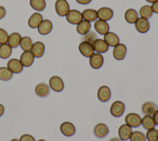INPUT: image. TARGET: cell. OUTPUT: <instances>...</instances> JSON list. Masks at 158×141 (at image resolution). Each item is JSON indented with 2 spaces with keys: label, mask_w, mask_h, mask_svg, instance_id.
Segmentation results:
<instances>
[{
  "label": "cell",
  "mask_w": 158,
  "mask_h": 141,
  "mask_svg": "<svg viewBox=\"0 0 158 141\" xmlns=\"http://www.w3.org/2000/svg\"><path fill=\"white\" fill-rule=\"evenodd\" d=\"M45 46L44 45L41 41H36L33 44L31 52L35 58H40L42 57L44 53Z\"/></svg>",
  "instance_id": "cell-22"
},
{
  "label": "cell",
  "mask_w": 158,
  "mask_h": 141,
  "mask_svg": "<svg viewBox=\"0 0 158 141\" xmlns=\"http://www.w3.org/2000/svg\"><path fill=\"white\" fill-rule=\"evenodd\" d=\"M10 141H19V140L18 139H13L10 140Z\"/></svg>",
  "instance_id": "cell-47"
},
{
  "label": "cell",
  "mask_w": 158,
  "mask_h": 141,
  "mask_svg": "<svg viewBox=\"0 0 158 141\" xmlns=\"http://www.w3.org/2000/svg\"><path fill=\"white\" fill-rule=\"evenodd\" d=\"M7 68L14 74H19L23 70V66L20 60L15 58L10 59L7 64Z\"/></svg>",
  "instance_id": "cell-13"
},
{
  "label": "cell",
  "mask_w": 158,
  "mask_h": 141,
  "mask_svg": "<svg viewBox=\"0 0 158 141\" xmlns=\"http://www.w3.org/2000/svg\"><path fill=\"white\" fill-rule=\"evenodd\" d=\"M43 21V16L38 12L33 13L28 19V25L31 28H38L40 23Z\"/></svg>",
  "instance_id": "cell-24"
},
{
  "label": "cell",
  "mask_w": 158,
  "mask_h": 141,
  "mask_svg": "<svg viewBox=\"0 0 158 141\" xmlns=\"http://www.w3.org/2000/svg\"><path fill=\"white\" fill-rule=\"evenodd\" d=\"M34 59L35 57L30 51L23 52L20 58V61L22 64L26 67L31 66L34 62Z\"/></svg>",
  "instance_id": "cell-17"
},
{
  "label": "cell",
  "mask_w": 158,
  "mask_h": 141,
  "mask_svg": "<svg viewBox=\"0 0 158 141\" xmlns=\"http://www.w3.org/2000/svg\"><path fill=\"white\" fill-rule=\"evenodd\" d=\"M135 27L136 30L141 33H146L150 28V24L148 19L143 17L138 18L135 22Z\"/></svg>",
  "instance_id": "cell-7"
},
{
  "label": "cell",
  "mask_w": 158,
  "mask_h": 141,
  "mask_svg": "<svg viewBox=\"0 0 158 141\" xmlns=\"http://www.w3.org/2000/svg\"><path fill=\"white\" fill-rule=\"evenodd\" d=\"M94 51H96L98 53H104L109 49V46L106 41L101 38L95 40L92 43Z\"/></svg>",
  "instance_id": "cell-16"
},
{
  "label": "cell",
  "mask_w": 158,
  "mask_h": 141,
  "mask_svg": "<svg viewBox=\"0 0 158 141\" xmlns=\"http://www.w3.org/2000/svg\"><path fill=\"white\" fill-rule=\"evenodd\" d=\"M109 130L107 126L104 123L97 124L93 129V134L98 139L104 138L109 134Z\"/></svg>",
  "instance_id": "cell-6"
},
{
  "label": "cell",
  "mask_w": 158,
  "mask_h": 141,
  "mask_svg": "<svg viewBox=\"0 0 158 141\" xmlns=\"http://www.w3.org/2000/svg\"><path fill=\"white\" fill-rule=\"evenodd\" d=\"M50 88L56 92H62L64 88V83L62 79L58 76L54 75L50 78L49 80Z\"/></svg>",
  "instance_id": "cell-5"
},
{
  "label": "cell",
  "mask_w": 158,
  "mask_h": 141,
  "mask_svg": "<svg viewBox=\"0 0 158 141\" xmlns=\"http://www.w3.org/2000/svg\"><path fill=\"white\" fill-rule=\"evenodd\" d=\"M9 35L6 31L0 28V44L6 43L8 41Z\"/></svg>",
  "instance_id": "cell-38"
},
{
  "label": "cell",
  "mask_w": 158,
  "mask_h": 141,
  "mask_svg": "<svg viewBox=\"0 0 158 141\" xmlns=\"http://www.w3.org/2000/svg\"><path fill=\"white\" fill-rule=\"evenodd\" d=\"M104 63V58L101 54L96 53H93L89 57V64L94 69H98L102 67Z\"/></svg>",
  "instance_id": "cell-9"
},
{
  "label": "cell",
  "mask_w": 158,
  "mask_h": 141,
  "mask_svg": "<svg viewBox=\"0 0 158 141\" xmlns=\"http://www.w3.org/2000/svg\"><path fill=\"white\" fill-rule=\"evenodd\" d=\"M152 119L156 125L158 126V109L155 111V113L152 115Z\"/></svg>",
  "instance_id": "cell-41"
},
{
  "label": "cell",
  "mask_w": 158,
  "mask_h": 141,
  "mask_svg": "<svg viewBox=\"0 0 158 141\" xmlns=\"http://www.w3.org/2000/svg\"><path fill=\"white\" fill-rule=\"evenodd\" d=\"M84 41H87L91 44L93 43V41L97 39L96 33L93 31H89L83 38Z\"/></svg>",
  "instance_id": "cell-37"
},
{
  "label": "cell",
  "mask_w": 158,
  "mask_h": 141,
  "mask_svg": "<svg viewBox=\"0 0 158 141\" xmlns=\"http://www.w3.org/2000/svg\"><path fill=\"white\" fill-rule=\"evenodd\" d=\"M76 29L79 34L85 35L91 29V24L88 21L82 20L77 25Z\"/></svg>",
  "instance_id": "cell-27"
},
{
  "label": "cell",
  "mask_w": 158,
  "mask_h": 141,
  "mask_svg": "<svg viewBox=\"0 0 158 141\" xmlns=\"http://www.w3.org/2000/svg\"><path fill=\"white\" fill-rule=\"evenodd\" d=\"M55 9L59 16L64 17L70 11V7L66 0H57L55 3Z\"/></svg>",
  "instance_id": "cell-4"
},
{
  "label": "cell",
  "mask_w": 158,
  "mask_h": 141,
  "mask_svg": "<svg viewBox=\"0 0 158 141\" xmlns=\"http://www.w3.org/2000/svg\"><path fill=\"white\" fill-rule=\"evenodd\" d=\"M4 113V107L2 104H0V117H1Z\"/></svg>",
  "instance_id": "cell-44"
},
{
  "label": "cell",
  "mask_w": 158,
  "mask_h": 141,
  "mask_svg": "<svg viewBox=\"0 0 158 141\" xmlns=\"http://www.w3.org/2000/svg\"><path fill=\"white\" fill-rule=\"evenodd\" d=\"M157 109V105L152 101H146L141 106V111L144 115L152 116Z\"/></svg>",
  "instance_id": "cell-15"
},
{
  "label": "cell",
  "mask_w": 158,
  "mask_h": 141,
  "mask_svg": "<svg viewBox=\"0 0 158 141\" xmlns=\"http://www.w3.org/2000/svg\"><path fill=\"white\" fill-rule=\"evenodd\" d=\"M31 7L38 11H42L46 7V2L44 0H30Z\"/></svg>",
  "instance_id": "cell-34"
},
{
  "label": "cell",
  "mask_w": 158,
  "mask_h": 141,
  "mask_svg": "<svg viewBox=\"0 0 158 141\" xmlns=\"http://www.w3.org/2000/svg\"><path fill=\"white\" fill-rule=\"evenodd\" d=\"M38 141H46V140L44 139H40V140H38Z\"/></svg>",
  "instance_id": "cell-48"
},
{
  "label": "cell",
  "mask_w": 158,
  "mask_h": 141,
  "mask_svg": "<svg viewBox=\"0 0 158 141\" xmlns=\"http://www.w3.org/2000/svg\"><path fill=\"white\" fill-rule=\"evenodd\" d=\"M146 137L148 141H158V130L154 128L148 130Z\"/></svg>",
  "instance_id": "cell-36"
},
{
  "label": "cell",
  "mask_w": 158,
  "mask_h": 141,
  "mask_svg": "<svg viewBox=\"0 0 158 141\" xmlns=\"http://www.w3.org/2000/svg\"><path fill=\"white\" fill-rule=\"evenodd\" d=\"M12 53V48L7 43L1 44L0 45V58L5 59L10 57Z\"/></svg>",
  "instance_id": "cell-30"
},
{
  "label": "cell",
  "mask_w": 158,
  "mask_h": 141,
  "mask_svg": "<svg viewBox=\"0 0 158 141\" xmlns=\"http://www.w3.org/2000/svg\"><path fill=\"white\" fill-rule=\"evenodd\" d=\"M81 14L83 19L88 22H94L98 18L97 11L93 9H85Z\"/></svg>",
  "instance_id": "cell-25"
},
{
  "label": "cell",
  "mask_w": 158,
  "mask_h": 141,
  "mask_svg": "<svg viewBox=\"0 0 158 141\" xmlns=\"http://www.w3.org/2000/svg\"><path fill=\"white\" fill-rule=\"evenodd\" d=\"M60 130L64 135L66 137H71L75 134L76 129L72 122L65 121L60 124Z\"/></svg>",
  "instance_id": "cell-8"
},
{
  "label": "cell",
  "mask_w": 158,
  "mask_h": 141,
  "mask_svg": "<svg viewBox=\"0 0 158 141\" xmlns=\"http://www.w3.org/2000/svg\"><path fill=\"white\" fill-rule=\"evenodd\" d=\"M78 49L80 53L86 58H89L94 53V49L92 44L85 41L80 43Z\"/></svg>",
  "instance_id": "cell-14"
},
{
  "label": "cell",
  "mask_w": 158,
  "mask_h": 141,
  "mask_svg": "<svg viewBox=\"0 0 158 141\" xmlns=\"http://www.w3.org/2000/svg\"><path fill=\"white\" fill-rule=\"evenodd\" d=\"M125 109V104L121 101H115L110 106V113L115 118H119L123 114Z\"/></svg>",
  "instance_id": "cell-1"
},
{
  "label": "cell",
  "mask_w": 158,
  "mask_h": 141,
  "mask_svg": "<svg viewBox=\"0 0 158 141\" xmlns=\"http://www.w3.org/2000/svg\"><path fill=\"white\" fill-rule=\"evenodd\" d=\"M94 27L96 32L101 35H104L105 34L108 33L109 30V26L106 21L101 20L99 19L96 20L94 24Z\"/></svg>",
  "instance_id": "cell-20"
},
{
  "label": "cell",
  "mask_w": 158,
  "mask_h": 141,
  "mask_svg": "<svg viewBox=\"0 0 158 141\" xmlns=\"http://www.w3.org/2000/svg\"><path fill=\"white\" fill-rule=\"evenodd\" d=\"M65 17L67 22L72 25H78L83 19L81 13L76 9L70 10Z\"/></svg>",
  "instance_id": "cell-2"
},
{
  "label": "cell",
  "mask_w": 158,
  "mask_h": 141,
  "mask_svg": "<svg viewBox=\"0 0 158 141\" xmlns=\"http://www.w3.org/2000/svg\"><path fill=\"white\" fill-rule=\"evenodd\" d=\"M52 29V22L48 19L43 20L38 27V31L40 34L42 35H46L49 34Z\"/></svg>",
  "instance_id": "cell-21"
},
{
  "label": "cell",
  "mask_w": 158,
  "mask_h": 141,
  "mask_svg": "<svg viewBox=\"0 0 158 141\" xmlns=\"http://www.w3.org/2000/svg\"><path fill=\"white\" fill-rule=\"evenodd\" d=\"M114 15V12L112 9L109 7H103L98 9L97 11V16L99 20L107 21L112 18Z\"/></svg>",
  "instance_id": "cell-12"
},
{
  "label": "cell",
  "mask_w": 158,
  "mask_h": 141,
  "mask_svg": "<svg viewBox=\"0 0 158 141\" xmlns=\"http://www.w3.org/2000/svg\"><path fill=\"white\" fill-rule=\"evenodd\" d=\"M19 141H35V139L30 134H23L20 137Z\"/></svg>",
  "instance_id": "cell-39"
},
{
  "label": "cell",
  "mask_w": 158,
  "mask_h": 141,
  "mask_svg": "<svg viewBox=\"0 0 158 141\" xmlns=\"http://www.w3.org/2000/svg\"><path fill=\"white\" fill-rule=\"evenodd\" d=\"M97 96L101 102H107L111 97V91L107 86L102 85L99 88Z\"/></svg>",
  "instance_id": "cell-11"
},
{
  "label": "cell",
  "mask_w": 158,
  "mask_h": 141,
  "mask_svg": "<svg viewBox=\"0 0 158 141\" xmlns=\"http://www.w3.org/2000/svg\"><path fill=\"white\" fill-rule=\"evenodd\" d=\"M139 14L141 17L149 19L152 16L153 12L151 9V7L149 5H145L142 6L139 11Z\"/></svg>",
  "instance_id": "cell-32"
},
{
  "label": "cell",
  "mask_w": 158,
  "mask_h": 141,
  "mask_svg": "<svg viewBox=\"0 0 158 141\" xmlns=\"http://www.w3.org/2000/svg\"><path fill=\"white\" fill-rule=\"evenodd\" d=\"M13 73L6 67H0V80L3 81H7L12 79Z\"/></svg>",
  "instance_id": "cell-33"
},
{
  "label": "cell",
  "mask_w": 158,
  "mask_h": 141,
  "mask_svg": "<svg viewBox=\"0 0 158 141\" xmlns=\"http://www.w3.org/2000/svg\"><path fill=\"white\" fill-rule=\"evenodd\" d=\"M114 58L118 61L123 60L127 54V47L123 43H118L113 49Z\"/></svg>",
  "instance_id": "cell-10"
},
{
  "label": "cell",
  "mask_w": 158,
  "mask_h": 141,
  "mask_svg": "<svg viewBox=\"0 0 158 141\" xmlns=\"http://www.w3.org/2000/svg\"><path fill=\"white\" fill-rule=\"evenodd\" d=\"M35 93L37 96L44 98L48 96L50 93V88L46 83H40L36 85L35 88Z\"/></svg>",
  "instance_id": "cell-18"
},
{
  "label": "cell",
  "mask_w": 158,
  "mask_h": 141,
  "mask_svg": "<svg viewBox=\"0 0 158 141\" xmlns=\"http://www.w3.org/2000/svg\"><path fill=\"white\" fill-rule=\"evenodd\" d=\"M147 2H150V3H153V2H154L155 1H157V0H146Z\"/></svg>",
  "instance_id": "cell-46"
},
{
  "label": "cell",
  "mask_w": 158,
  "mask_h": 141,
  "mask_svg": "<svg viewBox=\"0 0 158 141\" xmlns=\"http://www.w3.org/2000/svg\"><path fill=\"white\" fill-rule=\"evenodd\" d=\"M124 17L125 20L128 23L133 24H135V22L138 19V14L136 10H135L134 9H128L125 11Z\"/></svg>",
  "instance_id": "cell-26"
},
{
  "label": "cell",
  "mask_w": 158,
  "mask_h": 141,
  "mask_svg": "<svg viewBox=\"0 0 158 141\" xmlns=\"http://www.w3.org/2000/svg\"><path fill=\"white\" fill-rule=\"evenodd\" d=\"M131 133H132L131 127H130L127 124L121 125L118 131L119 138L123 141L130 139Z\"/></svg>",
  "instance_id": "cell-19"
},
{
  "label": "cell",
  "mask_w": 158,
  "mask_h": 141,
  "mask_svg": "<svg viewBox=\"0 0 158 141\" xmlns=\"http://www.w3.org/2000/svg\"><path fill=\"white\" fill-rule=\"evenodd\" d=\"M20 46L22 50L24 51H28L31 49L33 42L29 36H23L21 38Z\"/></svg>",
  "instance_id": "cell-31"
},
{
  "label": "cell",
  "mask_w": 158,
  "mask_h": 141,
  "mask_svg": "<svg viewBox=\"0 0 158 141\" xmlns=\"http://www.w3.org/2000/svg\"><path fill=\"white\" fill-rule=\"evenodd\" d=\"M151 9L153 12L156 14H158V0L153 2L151 6Z\"/></svg>",
  "instance_id": "cell-40"
},
{
  "label": "cell",
  "mask_w": 158,
  "mask_h": 141,
  "mask_svg": "<svg viewBox=\"0 0 158 141\" xmlns=\"http://www.w3.org/2000/svg\"><path fill=\"white\" fill-rule=\"evenodd\" d=\"M141 125L146 130L154 129L156 127L152 117L149 115H145L141 119Z\"/></svg>",
  "instance_id": "cell-29"
},
{
  "label": "cell",
  "mask_w": 158,
  "mask_h": 141,
  "mask_svg": "<svg viewBox=\"0 0 158 141\" xmlns=\"http://www.w3.org/2000/svg\"><path fill=\"white\" fill-rule=\"evenodd\" d=\"M125 121L131 127H138L141 124V118L136 113H128L125 118Z\"/></svg>",
  "instance_id": "cell-3"
},
{
  "label": "cell",
  "mask_w": 158,
  "mask_h": 141,
  "mask_svg": "<svg viewBox=\"0 0 158 141\" xmlns=\"http://www.w3.org/2000/svg\"><path fill=\"white\" fill-rule=\"evenodd\" d=\"M92 0H76V1L82 5H86L88 4L89 3H90L91 2Z\"/></svg>",
  "instance_id": "cell-43"
},
{
  "label": "cell",
  "mask_w": 158,
  "mask_h": 141,
  "mask_svg": "<svg viewBox=\"0 0 158 141\" xmlns=\"http://www.w3.org/2000/svg\"><path fill=\"white\" fill-rule=\"evenodd\" d=\"M104 40L106 43L111 47H115L119 43L120 40L118 36L113 32H108L104 35Z\"/></svg>",
  "instance_id": "cell-23"
},
{
  "label": "cell",
  "mask_w": 158,
  "mask_h": 141,
  "mask_svg": "<svg viewBox=\"0 0 158 141\" xmlns=\"http://www.w3.org/2000/svg\"><path fill=\"white\" fill-rule=\"evenodd\" d=\"M130 141H146V137L145 134L139 130L132 132L130 137Z\"/></svg>",
  "instance_id": "cell-35"
},
{
  "label": "cell",
  "mask_w": 158,
  "mask_h": 141,
  "mask_svg": "<svg viewBox=\"0 0 158 141\" xmlns=\"http://www.w3.org/2000/svg\"><path fill=\"white\" fill-rule=\"evenodd\" d=\"M6 9L4 7L0 6V20L3 19L6 15Z\"/></svg>",
  "instance_id": "cell-42"
},
{
  "label": "cell",
  "mask_w": 158,
  "mask_h": 141,
  "mask_svg": "<svg viewBox=\"0 0 158 141\" xmlns=\"http://www.w3.org/2000/svg\"><path fill=\"white\" fill-rule=\"evenodd\" d=\"M108 141H123L122 140H121L120 138L118 137H112L111 139H110Z\"/></svg>",
  "instance_id": "cell-45"
},
{
  "label": "cell",
  "mask_w": 158,
  "mask_h": 141,
  "mask_svg": "<svg viewBox=\"0 0 158 141\" xmlns=\"http://www.w3.org/2000/svg\"><path fill=\"white\" fill-rule=\"evenodd\" d=\"M21 38V35L19 33L14 32L9 36L7 43L11 48H15L20 45Z\"/></svg>",
  "instance_id": "cell-28"
}]
</instances>
